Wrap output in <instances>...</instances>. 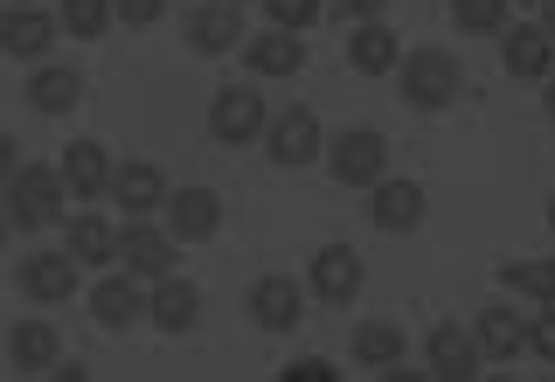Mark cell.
<instances>
[{
  "instance_id": "cell-1",
  "label": "cell",
  "mask_w": 555,
  "mask_h": 382,
  "mask_svg": "<svg viewBox=\"0 0 555 382\" xmlns=\"http://www.w3.org/2000/svg\"><path fill=\"white\" fill-rule=\"evenodd\" d=\"M63 202H69V188H63V174L49 167V161H22V167L8 174V188H0V208H8V222H14V230H28V237L56 230Z\"/></svg>"
},
{
  "instance_id": "cell-2",
  "label": "cell",
  "mask_w": 555,
  "mask_h": 382,
  "mask_svg": "<svg viewBox=\"0 0 555 382\" xmlns=\"http://www.w3.org/2000/svg\"><path fill=\"white\" fill-rule=\"evenodd\" d=\"M389 77H396V91H403L410 112H451V104H459V91H465V69H459V56H444L438 42L403 49V63H396Z\"/></svg>"
},
{
  "instance_id": "cell-3",
  "label": "cell",
  "mask_w": 555,
  "mask_h": 382,
  "mask_svg": "<svg viewBox=\"0 0 555 382\" xmlns=\"http://www.w3.org/2000/svg\"><path fill=\"white\" fill-rule=\"evenodd\" d=\"M326 174H334L340 188H375L382 174H389V139H382L375 126H340L334 139H326Z\"/></svg>"
},
{
  "instance_id": "cell-4",
  "label": "cell",
  "mask_w": 555,
  "mask_h": 382,
  "mask_svg": "<svg viewBox=\"0 0 555 382\" xmlns=\"http://www.w3.org/2000/svg\"><path fill=\"white\" fill-rule=\"evenodd\" d=\"M264 118H271V104L257 91V77L222 84V91L208 98V139H216V147H250V139H264Z\"/></svg>"
},
{
  "instance_id": "cell-5",
  "label": "cell",
  "mask_w": 555,
  "mask_h": 382,
  "mask_svg": "<svg viewBox=\"0 0 555 382\" xmlns=\"http://www.w3.org/2000/svg\"><path fill=\"white\" fill-rule=\"evenodd\" d=\"M361 285H369V265H361V251L354 243H320L312 251V265H306V300H320V306H354L361 300Z\"/></svg>"
},
{
  "instance_id": "cell-6",
  "label": "cell",
  "mask_w": 555,
  "mask_h": 382,
  "mask_svg": "<svg viewBox=\"0 0 555 382\" xmlns=\"http://www.w3.org/2000/svg\"><path fill=\"white\" fill-rule=\"evenodd\" d=\"M264 153L271 167H312L326 153V132H320V112H306V104H285V112L264 118Z\"/></svg>"
},
{
  "instance_id": "cell-7",
  "label": "cell",
  "mask_w": 555,
  "mask_h": 382,
  "mask_svg": "<svg viewBox=\"0 0 555 382\" xmlns=\"http://www.w3.org/2000/svg\"><path fill=\"white\" fill-rule=\"evenodd\" d=\"M361 195H369V222L382 237H410V230H424V216H430L424 181H410V174H382L375 188H361Z\"/></svg>"
},
{
  "instance_id": "cell-8",
  "label": "cell",
  "mask_w": 555,
  "mask_h": 382,
  "mask_svg": "<svg viewBox=\"0 0 555 382\" xmlns=\"http://www.w3.org/2000/svg\"><path fill=\"white\" fill-rule=\"evenodd\" d=\"M243 313H250L257 334H292V327L306 320V285L285 271H264L250 292H243Z\"/></svg>"
},
{
  "instance_id": "cell-9",
  "label": "cell",
  "mask_w": 555,
  "mask_h": 382,
  "mask_svg": "<svg viewBox=\"0 0 555 382\" xmlns=\"http://www.w3.org/2000/svg\"><path fill=\"white\" fill-rule=\"evenodd\" d=\"M112 265L153 285V278L173 271V237H167L153 216H126V222H118V257H112Z\"/></svg>"
},
{
  "instance_id": "cell-10",
  "label": "cell",
  "mask_w": 555,
  "mask_h": 382,
  "mask_svg": "<svg viewBox=\"0 0 555 382\" xmlns=\"http://www.w3.org/2000/svg\"><path fill=\"white\" fill-rule=\"evenodd\" d=\"M56 14L42 8V0H14L8 14H0V56H14V63H42L49 49H56Z\"/></svg>"
},
{
  "instance_id": "cell-11",
  "label": "cell",
  "mask_w": 555,
  "mask_h": 382,
  "mask_svg": "<svg viewBox=\"0 0 555 382\" xmlns=\"http://www.w3.org/2000/svg\"><path fill=\"white\" fill-rule=\"evenodd\" d=\"M181 35H188V49L195 56H230V49H243V8L236 0H202V8H188L181 14Z\"/></svg>"
},
{
  "instance_id": "cell-12",
  "label": "cell",
  "mask_w": 555,
  "mask_h": 382,
  "mask_svg": "<svg viewBox=\"0 0 555 382\" xmlns=\"http://www.w3.org/2000/svg\"><path fill=\"white\" fill-rule=\"evenodd\" d=\"M77 285H83V265L69 251H28L22 257V300L28 306H63V300H77Z\"/></svg>"
},
{
  "instance_id": "cell-13",
  "label": "cell",
  "mask_w": 555,
  "mask_h": 382,
  "mask_svg": "<svg viewBox=\"0 0 555 382\" xmlns=\"http://www.w3.org/2000/svg\"><path fill=\"white\" fill-rule=\"evenodd\" d=\"M146 320L160 327L167 341L195 334V320H202V285H195V278H181V271L153 278V285H146Z\"/></svg>"
},
{
  "instance_id": "cell-14",
  "label": "cell",
  "mask_w": 555,
  "mask_h": 382,
  "mask_svg": "<svg viewBox=\"0 0 555 382\" xmlns=\"http://www.w3.org/2000/svg\"><path fill=\"white\" fill-rule=\"evenodd\" d=\"M216 230H222V195L216 188H202V181L167 188V237L173 243H208Z\"/></svg>"
},
{
  "instance_id": "cell-15",
  "label": "cell",
  "mask_w": 555,
  "mask_h": 382,
  "mask_svg": "<svg viewBox=\"0 0 555 382\" xmlns=\"http://www.w3.org/2000/svg\"><path fill=\"white\" fill-rule=\"evenodd\" d=\"M479 369H486V355H479L473 327H451V320L430 327V341H424V375H438V382H473Z\"/></svg>"
},
{
  "instance_id": "cell-16",
  "label": "cell",
  "mask_w": 555,
  "mask_h": 382,
  "mask_svg": "<svg viewBox=\"0 0 555 382\" xmlns=\"http://www.w3.org/2000/svg\"><path fill=\"white\" fill-rule=\"evenodd\" d=\"M493 42H500V63H507V77H520V84H542L548 69H555V35H548L542 22H507Z\"/></svg>"
},
{
  "instance_id": "cell-17",
  "label": "cell",
  "mask_w": 555,
  "mask_h": 382,
  "mask_svg": "<svg viewBox=\"0 0 555 382\" xmlns=\"http://www.w3.org/2000/svg\"><path fill=\"white\" fill-rule=\"evenodd\" d=\"M91 320L104 327V334H126V327L146 320V278L132 271H104L91 285Z\"/></svg>"
},
{
  "instance_id": "cell-18",
  "label": "cell",
  "mask_w": 555,
  "mask_h": 382,
  "mask_svg": "<svg viewBox=\"0 0 555 382\" xmlns=\"http://www.w3.org/2000/svg\"><path fill=\"white\" fill-rule=\"evenodd\" d=\"M473 341H479V355H486V361H500V369H507L514 355H528V313H520L514 300H493V306H479V320H473Z\"/></svg>"
},
{
  "instance_id": "cell-19",
  "label": "cell",
  "mask_w": 555,
  "mask_h": 382,
  "mask_svg": "<svg viewBox=\"0 0 555 382\" xmlns=\"http://www.w3.org/2000/svg\"><path fill=\"white\" fill-rule=\"evenodd\" d=\"M243 63H250V77L257 84H285V77H299L306 69V35H292V28H264V35H243Z\"/></svg>"
},
{
  "instance_id": "cell-20",
  "label": "cell",
  "mask_w": 555,
  "mask_h": 382,
  "mask_svg": "<svg viewBox=\"0 0 555 382\" xmlns=\"http://www.w3.org/2000/svg\"><path fill=\"white\" fill-rule=\"evenodd\" d=\"M56 174H63L69 202H104V195H112V153H104L98 139H69Z\"/></svg>"
},
{
  "instance_id": "cell-21",
  "label": "cell",
  "mask_w": 555,
  "mask_h": 382,
  "mask_svg": "<svg viewBox=\"0 0 555 382\" xmlns=\"http://www.w3.org/2000/svg\"><path fill=\"white\" fill-rule=\"evenodd\" d=\"M63 361V334H56V320H14L8 327V369H22V375H49Z\"/></svg>"
},
{
  "instance_id": "cell-22",
  "label": "cell",
  "mask_w": 555,
  "mask_h": 382,
  "mask_svg": "<svg viewBox=\"0 0 555 382\" xmlns=\"http://www.w3.org/2000/svg\"><path fill=\"white\" fill-rule=\"evenodd\" d=\"M28 104H35V112H42V118H63V112H77V104H83V69L77 63H35L28 69Z\"/></svg>"
},
{
  "instance_id": "cell-23",
  "label": "cell",
  "mask_w": 555,
  "mask_h": 382,
  "mask_svg": "<svg viewBox=\"0 0 555 382\" xmlns=\"http://www.w3.org/2000/svg\"><path fill=\"white\" fill-rule=\"evenodd\" d=\"M112 202H118V216H160V208H167V174L153 161L112 167Z\"/></svg>"
},
{
  "instance_id": "cell-24",
  "label": "cell",
  "mask_w": 555,
  "mask_h": 382,
  "mask_svg": "<svg viewBox=\"0 0 555 382\" xmlns=\"http://www.w3.org/2000/svg\"><path fill=\"white\" fill-rule=\"evenodd\" d=\"M347 63L361 69V77H389L396 63H403V42H396V28L382 22H354V35H347Z\"/></svg>"
},
{
  "instance_id": "cell-25",
  "label": "cell",
  "mask_w": 555,
  "mask_h": 382,
  "mask_svg": "<svg viewBox=\"0 0 555 382\" xmlns=\"http://www.w3.org/2000/svg\"><path fill=\"white\" fill-rule=\"evenodd\" d=\"M63 251L77 257L83 271H112V257H118V230H112V216H69V230H63Z\"/></svg>"
},
{
  "instance_id": "cell-26",
  "label": "cell",
  "mask_w": 555,
  "mask_h": 382,
  "mask_svg": "<svg viewBox=\"0 0 555 382\" xmlns=\"http://www.w3.org/2000/svg\"><path fill=\"white\" fill-rule=\"evenodd\" d=\"M403 355H410V334L396 320H361L354 327V361H361V369L389 375V369H403Z\"/></svg>"
},
{
  "instance_id": "cell-27",
  "label": "cell",
  "mask_w": 555,
  "mask_h": 382,
  "mask_svg": "<svg viewBox=\"0 0 555 382\" xmlns=\"http://www.w3.org/2000/svg\"><path fill=\"white\" fill-rule=\"evenodd\" d=\"M500 292H514L528 306H548L555 300V257H507L500 265Z\"/></svg>"
},
{
  "instance_id": "cell-28",
  "label": "cell",
  "mask_w": 555,
  "mask_h": 382,
  "mask_svg": "<svg viewBox=\"0 0 555 382\" xmlns=\"http://www.w3.org/2000/svg\"><path fill=\"white\" fill-rule=\"evenodd\" d=\"M507 22H514V0H451V28L459 35H486L493 42Z\"/></svg>"
},
{
  "instance_id": "cell-29",
  "label": "cell",
  "mask_w": 555,
  "mask_h": 382,
  "mask_svg": "<svg viewBox=\"0 0 555 382\" xmlns=\"http://www.w3.org/2000/svg\"><path fill=\"white\" fill-rule=\"evenodd\" d=\"M56 28L77 42H98V35H112V0H56Z\"/></svg>"
},
{
  "instance_id": "cell-30",
  "label": "cell",
  "mask_w": 555,
  "mask_h": 382,
  "mask_svg": "<svg viewBox=\"0 0 555 382\" xmlns=\"http://www.w3.org/2000/svg\"><path fill=\"white\" fill-rule=\"evenodd\" d=\"M320 14H326V0H264V22L271 28H292V35H306Z\"/></svg>"
},
{
  "instance_id": "cell-31",
  "label": "cell",
  "mask_w": 555,
  "mask_h": 382,
  "mask_svg": "<svg viewBox=\"0 0 555 382\" xmlns=\"http://www.w3.org/2000/svg\"><path fill=\"white\" fill-rule=\"evenodd\" d=\"M528 355H534V361H548V369H555V300L528 313Z\"/></svg>"
},
{
  "instance_id": "cell-32",
  "label": "cell",
  "mask_w": 555,
  "mask_h": 382,
  "mask_svg": "<svg viewBox=\"0 0 555 382\" xmlns=\"http://www.w3.org/2000/svg\"><path fill=\"white\" fill-rule=\"evenodd\" d=\"M167 14V0H112V22H126V28H153Z\"/></svg>"
},
{
  "instance_id": "cell-33",
  "label": "cell",
  "mask_w": 555,
  "mask_h": 382,
  "mask_svg": "<svg viewBox=\"0 0 555 382\" xmlns=\"http://www.w3.org/2000/svg\"><path fill=\"white\" fill-rule=\"evenodd\" d=\"M278 382H340V369H334V361H320V355H299Z\"/></svg>"
},
{
  "instance_id": "cell-34",
  "label": "cell",
  "mask_w": 555,
  "mask_h": 382,
  "mask_svg": "<svg viewBox=\"0 0 555 382\" xmlns=\"http://www.w3.org/2000/svg\"><path fill=\"white\" fill-rule=\"evenodd\" d=\"M326 8H334L340 22H375V14H389V0H326Z\"/></svg>"
},
{
  "instance_id": "cell-35",
  "label": "cell",
  "mask_w": 555,
  "mask_h": 382,
  "mask_svg": "<svg viewBox=\"0 0 555 382\" xmlns=\"http://www.w3.org/2000/svg\"><path fill=\"white\" fill-rule=\"evenodd\" d=\"M14 167H22V147H14V139L0 132V188H8V174H14Z\"/></svg>"
},
{
  "instance_id": "cell-36",
  "label": "cell",
  "mask_w": 555,
  "mask_h": 382,
  "mask_svg": "<svg viewBox=\"0 0 555 382\" xmlns=\"http://www.w3.org/2000/svg\"><path fill=\"white\" fill-rule=\"evenodd\" d=\"M542 84H548V91H542V112H548V126H555V69H548Z\"/></svg>"
},
{
  "instance_id": "cell-37",
  "label": "cell",
  "mask_w": 555,
  "mask_h": 382,
  "mask_svg": "<svg viewBox=\"0 0 555 382\" xmlns=\"http://www.w3.org/2000/svg\"><path fill=\"white\" fill-rule=\"evenodd\" d=\"M8 237H14V222H8V208H0V251H8Z\"/></svg>"
},
{
  "instance_id": "cell-38",
  "label": "cell",
  "mask_w": 555,
  "mask_h": 382,
  "mask_svg": "<svg viewBox=\"0 0 555 382\" xmlns=\"http://www.w3.org/2000/svg\"><path fill=\"white\" fill-rule=\"evenodd\" d=\"M542 28H548V35H555V0H542Z\"/></svg>"
},
{
  "instance_id": "cell-39",
  "label": "cell",
  "mask_w": 555,
  "mask_h": 382,
  "mask_svg": "<svg viewBox=\"0 0 555 382\" xmlns=\"http://www.w3.org/2000/svg\"><path fill=\"white\" fill-rule=\"evenodd\" d=\"M514 8H542V0H514Z\"/></svg>"
},
{
  "instance_id": "cell-40",
  "label": "cell",
  "mask_w": 555,
  "mask_h": 382,
  "mask_svg": "<svg viewBox=\"0 0 555 382\" xmlns=\"http://www.w3.org/2000/svg\"><path fill=\"white\" fill-rule=\"evenodd\" d=\"M548 230H555V202H548Z\"/></svg>"
},
{
  "instance_id": "cell-41",
  "label": "cell",
  "mask_w": 555,
  "mask_h": 382,
  "mask_svg": "<svg viewBox=\"0 0 555 382\" xmlns=\"http://www.w3.org/2000/svg\"><path fill=\"white\" fill-rule=\"evenodd\" d=\"M236 8H243V0H236Z\"/></svg>"
}]
</instances>
